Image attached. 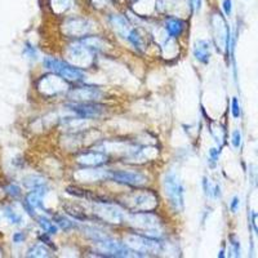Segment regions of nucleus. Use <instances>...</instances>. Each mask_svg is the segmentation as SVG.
<instances>
[{
	"mask_svg": "<svg viewBox=\"0 0 258 258\" xmlns=\"http://www.w3.org/2000/svg\"><path fill=\"white\" fill-rule=\"evenodd\" d=\"M96 52L88 48L82 41H74L64 50V61H68L75 68L87 69L94 63Z\"/></svg>",
	"mask_w": 258,
	"mask_h": 258,
	"instance_id": "obj_7",
	"label": "nucleus"
},
{
	"mask_svg": "<svg viewBox=\"0 0 258 258\" xmlns=\"http://www.w3.org/2000/svg\"><path fill=\"white\" fill-rule=\"evenodd\" d=\"M209 132H211L212 137H213V140L216 141V144L218 145V147H222L223 142H225V137H226V132H225V128L221 125H218V124H214L212 123L211 125H209Z\"/></svg>",
	"mask_w": 258,
	"mask_h": 258,
	"instance_id": "obj_25",
	"label": "nucleus"
},
{
	"mask_svg": "<svg viewBox=\"0 0 258 258\" xmlns=\"http://www.w3.org/2000/svg\"><path fill=\"white\" fill-rule=\"evenodd\" d=\"M68 110H70L75 116H79L82 119H98L102 116L106 111V107L98 102H74L66 103Z\"/></svg>",
	"mask_w": 258,
	"mask_h": 258,
	"instance_id": "obj_13",
	"label": "nucleus"
},
{
	"mask_svg": "<svg viewBox=\"0 0 258 258\" xmlns=\"http://www.w3.org/2000/svg\"><path fill=\"white\" fill-rule=\"evenodd\" d=\"M24 185L26 186L29 190H35V188H40L47 186V181L44 177L38 176V174H32V176L26 177L24 179Z\"/></svg>",
	"mask_w": 258,
	"mask_h": 258,
	"instance_id": "obj_26",
	"label": "nucleus"
},
{
	"mask_svg": "<svg viewBox=\"0 0 258 258\" xmlns=\"http://www.w3.org/2000/svg\"><path fill=\"white\" fill-rule=\"evenodd\" d=\"M89 6L93 7L94 9H105L106 7L112 3V0H87Z\"/></svg>",
	"mask_w": 258,
	"mask_h": 258,
	"instance_id": "obj_33",
	"label": "nucleus"
},
{
	"mask_svg": "<svg viewBox=\"0 0 258 258\" xmlns=\"http://www.w3.org/2000/svg\"><path fill=\"white\" fill-rule=\"evenodd\" d=\"M231 114L235 119H239V117H240V114H241L240 103H239V101L236 97H234L231 101Z\"/></svg>",
	"mask_w": 258,
	"mask_h": 258,
	"instance_id": "obj_35",
	"label": "nucleus"
},
{
	"mask_svg": "<svg viewBox=\"0 0 258 258\" xmlns=\"http://www.w3.org/2000/svg\"><path fill=\"white\" fill-rule=\"evenodd\" d=\"M109 24L111 26V29L114 30V32L117 36H120L121 39L126 40L132 31L133 26L132 24L129 22L128 17L120 15V13H112L109 16Z\"/></svg>",
	"mask_w": 258,
	"mask_h": 258,
	"instance_id": "obj_17",
	"label": "nucleus"
},
{
	"mask_svg": "<svg viewBox=\"0 0 258 258\" xmlns=\"http://www.w3.org/2000/svg\"><path fill=\"white\" fill-rule=\"evenodd\" d=\"M124 243L131 248L132 250H135L136 253L140 254V257H146V255L154 254L158 255L159 253L164 252L165 243L161 241V239H155L150 238L146 235L138 234H126L125 238H124Z\"/></svg>",
	"mask_w": 258,
	"mask_h": 258,
	"instance_id": "obj_4",
	"label": "nucleus"
},
{
	"mask_svg": "<svg viewBox=\"0 0 258 258\" xmlns=\"http://www.w3.org/2000/svg\"><path fill=\"white\" fill-rule=\"evenodd\" d=\"M94 24L89 18L80 17V16H73V17L64 18L62 24L63 34L69 38L82 39L88 36L94 29Z\"/></svg>",
	"mask_w": 258,
	"mask_h": 258,
	"instance_id": "obj_10",
	"label": "nucleus"
},
{
	"mask_svg": "<svg viewBox=\"0 0 258 258\" xmlns=\"http://www.w3.org/2000/svg\"><path fill=\"white\" fill-rule=\"evenodd\" d=\"M163 191L165 194L170 208L176 213H182L185 209V187L176 172L168 170L163 178Z\"/></svg>",
	"mask_w": 258,
	"mask_h": 258,
	"instance_id": "obj_2",
	"label": "nucleus"
},
{
	"mask_svg": "<svg viewBox=\"0 0 258 258\" xmlns=\"http://www.w3.org/2000/svg\"><path fill=\"white\" fill-rule=\"evenodd\" d=\"M218 257H221V258L225 257V249H222L220 253H218Z\"/></svg>",
	"mask_w": 258,
	"mask_h": 258,
	"instance_id": "obj_41",
	"label": "nucleus"
},
{
	"mask_svg": "<svg viewBox=\"0 0 258 258\" xmlns=\"http://www.w3.org/2000/svg\"><path fill=\"white\" fill-rule=\"evenodd\" d=\"M212 43L207 39H198L192 45L194 57L203 64H208L212 57Z\"/></svg>",
	"mask_w": 258,
	"mask_h": 258,
	"instance_id": "obj_19",
	"label": "nucleus"
},
{
	"mask_svg": "<svg viewBox=\"0 0 258 258\" xmlns=\"http://www.w3.org/2000/svg\"><path fill=\"white\" fill-rule=\"evenodd\" d=\"M93 213L97 218L109 225H121L125 222L126 214L125 209L116 203H111L109 200L105 202H94Z\"/></svg>",
	"mask_w": 258,
	"mask_h": 258,
	"instance_id": "obj_8",
	"label": "nucleus"
},
{
	"mask_svg": "<svg viewBox=\"0 0 258 258\" xmlns=\"http://www.w3.org/2000/svg\"><path fill=\"white\" fill-rule=\"evenodd\" d=\"M24 54L30 59H36L38 58V50L35 49V47H32L30 43H26L24 48Z\"/></svg>",
	"mask_w": 258,
	"mask_h": 258,
	"instance_id": "obj_32",
	"label": "nucleus"
},
{
	"mask_svg": "<svg viewBox=\"0 0 258 258\" xmlns=\"http://www.w3.org/2000/svg\"><path fill=\"white\" fill-rule=\"evenodd\" d=\"M43 66L50 73L57 74L64 80H68L69 83H80L85 79V74L83 73L82 69L75 68L64 59L45 57L43 59Z\"/></svg>",
	"mask_w": 258,
	"mask_h": 258,
	"instance_id": "obj_6",
	"label": "nucleus"
},
{
	"mask_svg": "<svg viewBox=\"0 0 258 258\" xmlns=\"http://www.w3.org/2000/svg\"><path fill=\"white\" fill-rule=\"evenodd\" d=\"M110 181L115 182L117 185L129 186V187H142L149 182L147 176L142 172L125 169H110Z\"/></svg>",
	"mask_w": 258,
	"mask_h": 258,
	"instance_id": "obj_12",
	"label": "nucleus"
},
{
	"mask_svg": "<svg viewBox=\"0 0 258 258\" xmlns=\"http://www.w3.org/2000/svg\"><path fill=\"white\" fill-rule=\"evenodd\" d=\"M203 191L206 194L208 199H220L222 192H221V185L217 182H213L209 177H203L202 181Z\"/></svg>",
	"mask_w": 258,
	"mask_h": 258,
	"instance_id": "obj_21",
	"label": "nucleus"
},
{
	"mask_svg": "<svg viewBox=\"0 0 258 258\" xmlns=\"http://www.w3.org/2000/svg\"><path fill=\"white\" fill-rule=\"evenodd\" d=\"M63 209L66 211V213L70 214L71 217L75 218L77 221H84L88 218L84 209L80 206H78V204H66V206L63 204Z\"/></svg>",
	"mask_w": 258,
	"mask_h": 258,
	"instance_id": "obj_27",
	"label": "nucleus"
},
{
	"mask_svg": "<svg viewBox=\"0 0 258 258\" xmlns=\"http://www.w3.org/2000/svg\"><path fill=\"white\" fill-rule=\"evenodd\" d=\"M4 217L7 218L8 222H11L12 225H20L22 222V216L20 213H17L16 211H13L12 208H6L4 209Z\"/></svg>",
	"mask_w": 258,
	"mask_h": 258,
	"instance_id": "obj_30",
	"label": "nucleus"
},
{
	"mask_svg": "<svg viewBox=\"0 0 258 258\" xmlns=\"http://www.w3.org/2000/svg\"><path fill=\"white\" fill-rule=\"evenodd\" d=\"M222 11L226 17L232 15V0H222Z\"/></svg>",
	"mask_w": 258,
	"mask_h": 258,
	"instance_id": "obj_37",
	"label": "nucleus"
},
{
	"mask_svg": "<svg viewBox=\"0 0 258 258\" xmlns=\"http://www.w3.org/2000/svg\"><path fill=\"white\" fill-rule=\"evenodd\" d=\"M163 29L167 32L168 36L178 39L183 35V32L187 29V22L181 17H173V16L168 17L167 16L163 21Z\"/></svg>",
	"mask_w": 258,
	"mask_h": 258,
	"instance_id": "obj_18",
	"label": "nucleus"
},
{
	"mask_svg": "<svg viewBox=\"0 0 258 258\" xmlns=\"http://www.w3.org/2000/svg\"><path fill=\"white\" fill-rule=\"evenodd\" d=\"M230 252L234 253L232 255H235V257H239L241 254L240 243H239V240L235 236L230 238Z\"/></svg>",
	"mask_w": 258,
	"mask_h": 258,
	"instance_id": "obj_31",
	"label": "nucleus"
},
{
	"mask_svg": "<svg viewBox=\"0 0 258 258\" xmlns=\"http://www.w3.org/2000/svg\"><path fill=\"white\" fill-rule=\"evenodd\" d=\"M50 250L48 249L44 244H35L27 250V257H49Z\"/></svg>",
	"mask_w": 258,
	"mask_h": 258,
	"instance_id": "obj_28",
	"label": "nucleus"
},
{
	"mask_svg": "<svg viewBox=\"0 0 258 258\" xmlns=\"http://www.w3.org/2000/svg\"><path fill=\"white\" fill-rule=\"evenodd\" d=\"M220 155H221V149L220 147H211L208 150V165L209 168H216L217 165L218 160H220Z\"/></svg>",
	"mask_w": 258,
	"mask_h": 258,
	"instance_id": "obj_29",
	"label": "nucleus"
},
{
	"mask_svg": "<svg viewBox=\"0 0 258 258\" xmlns=\"http://www.w3.org/2000/svg\"><path fill=\"white\" fill-rule=\"evenodd\" d=\"M121 203L128 212H155L159 197L153 190H135L125 195Z\"/></svg>",
	"mask_w": 258,
	"mask_h": 258,
	"instance_id": "obj_3",
	"label": "nucleus"
},
{
	"mask_svg": "<svg viewBox=\"0 0 258 258\" xmlns=\"http://www.w3.org/2000/svg\"><path fill=\"white\" fill-rule=\"evenodd\" d=\"M226 16L222 15L220 11H213L209 17V25H211L212 40L214 47L220 52L227 50L229 48L230 39H231V30L227 25Z\"/></svg>",
	"mask_w": 258,
	"mask_h": 258,
	"instance_id": "obj_5",
	"label": "nucleus"
},
{
	"mask_svg": "<svg viewBox=\"0 0 258 258\" xmlns=\"http://www.w3.org/2000/svg\"><path fill=\"white\" fill-rule=\"evenodd\" d=\"M239 206H240V199L238 197L232 198L231 202H230V211H231V213H236L239 209Z\"/></svg>",
	"mask_w": 258,
	"mask_h": 258,
	"instance_id": "obj_39",
	"label": "nucleus"
},
{
	"mask_svg": "<svg viewBox=\"0 0 258 258\" xmlns=\"http://www.w3.org/2000/svg\"><path fill=\"white\" fill-rule=\"evenodd\" d=\"M6 191H7V194H9V195H11V197H12V198L21 197V188L18 187L17 185H9V186H7Z\"/></svg>",
	"mask_w": 258,
	"mask_h": 258,
	"instance_id": "obj_38",
	"label": "nucleus"
},
{
	"mask_svg": "<svg viewBox=\"0 0 258 258\" xmlns=\"http://www.w3.org/2000/svg\"><path fill=\"white\" fill-rule=\"evenodd\" d=\"M126 41H128L129 44L132 45V47L135 48L137 52L142 53V52H145V49H146V44H145L144 36L140 34V31H138L137 27H133L132 31H131V34H129L128 39H126Z\"/></svg>",
	"mask_w": 258,
	"mask_h": 258,
	"instance_id": "obj_22",
	"label": "nucleus"
},
{
	"mask_svg": "<svg viewBox=\"0 0 258 258\" xmlns=\"http://www.w3.org/2000/svg\"><path fill=\"white\" fill-rule=\"evenodd\" d=\"M49 8L56 16L68 15L75 7V0H49Z\"/></svg>",
	"mask_w": 258,
	"mask_h": 258,
	"instance_id": "obj_20",
	"label": "nucleus"
},
{
	"mask_svg": "<svg viewBox=\"0 0 258 258\" xmlns=\"http://www.w3.org/2000/svg\"><path fill=\"white\" fill-rule=\"evenodd\" d=\"M25 238H26V236H25L24 232H15V234H13V243H22V241L25 240Z\"/></svg>",
	"mask_w": 258,
	"mask_h": 258,
	"instance_id": "obj_40",
	"label": "nucleus"
},
{
	"mask_svg": "<svg viewBox=\"0 0 258 258\" xmlns=\"http://www.w3.org/2000/svg\"><path fill=\"white\" fill-rule=\"evenodd\" d=\"M93 244L97 252L102 253V257H140V254L131 249L124 241L115 240L111 236L93 241Z\"/></svg>",
	"mask_w": 258,
	"mask_h": 258,
	"instance_id": "obj_9",
	"label": "nucleus"
},
{
	"mask_svg": "<svg viewBox=\"0 0 258 258\" xmlns=\"http://www.w3.org/2000/svg\"><path fill=\"white\" fill-rule=\"evenodd\" d=\"M203 7V0H188V8L194 15H199Z\"/></svg>",
	"mask_w": 258,
	"mask_h": 258,
	"instance_id": "obj_34",
	"label": "nucleus"
},
{
	"mask_svg": "<svg viewBox=\"0 0 258 258\" xmlns=\"http://www.w3.org/2000/svg\"><path fill=\"white\" fill-rule=\"evenodd\" d=\"M110 160L109 154L102 150H91V151H85L82 153L77 158V163L82 167H102L107 164Z\"/></svg>",
	"mask_w": 258,
	"mask_h": 258,
	"instance_id": "obj_15",
	"label": "nucleus"
},
{
	"mask_svg": "<svg viewBox=\"0 0 258 258\" xmlns=\"http://www.w3.org/2000/svg\"><path fill=\"white\" fill-rule=\"evenodd\" d=\"M231 144L235 149H239L241 145V132L239 129H235L231 133Z\"/></svg>",
	"mask_w": 258,
	"mask_h": 258,
	"instance_id": "obj_36",
	"label": "nucleus"
},
{
	"mask_svg": "<svg viewBox=\"0 0 258 258\" xmlns=\"http://www.w3.org/2000/svg\"><path fill=\"white\" fill-rule=\"evenodd\" d=\"M75 178L80 182H98L110 179V169H100V167H83V169L78 170L75 173Z\"/></svg>",
	"mask_w": 258,
	"mask_h": 258,
	"instance_id": "obj_16",
	"label": "nucleus"
},
{
	"mask_svg": "<svg viewBox=\"0 0 258 258\" xmlns=\"http://www.w3.org/2000/svg\"><path fill=\"white\" fill-rule=\"evenodd\" d=\"M53 221H54L59 229L63 230V231H70V230H74L78 227L77 222H74L71 218H69L68 216H64V214H56V216H53Z\"/></svg>",
	"mask_w": 258,
	"mask_h": 258,
	"instance_id": "obj_24",
	"label": "nucleus"
},
{
	"mask_svg": "<svg viewBox=\"0 0 258 258\" xmlns=\"http://www.w3.org/2000/svg\"><path fill=\"white\" fill-rule=\"evenodd\" d=\"M125 222L133 226L138 234L155 239L163 236V221L155 212H128Z\"/></svg>",
	"mask_w": 258,
	"mask_h": 258,
	"instance_id": "obj_1",
	"label": "nucleus"
},
{
	"mask_svg": "<svg viewBox=\"0 0 258 258\" xmlns=\"http://www.w3.org/2000/svg\"><path fill=\"white\" fill-rule=\"evenodd\" d=\"M38 89L43 96L56 97L58 94L68 93L70 91V87H69L68 80H64L57 74L50 73L39 80Z\"/></svg>",
	"mask_w": 258,
	"mask_h": 258,
	"instance_id": "obj_11",
	"label": "nucleus"
},
{
	"mask_svg": "<svg viewBox=\"0 0 258 258\" xmlns=\"http://www.w3.org/2000/svg\"><path fill=\"white\" fill-rule=\"evenodd\" d=\"M38 225L40 226V229L43 230V232L48 235H56L58 232V226L53 220L48 218L47 216H40L38 217Z\"/></svg>",
	"mask_w": 258,
	"mask_h": 258,
	"instance_id": "obj_23",
	"label": "nucleus"
},
{
	"mask_svg": "<svg viewBox=\"0 0 258 258\" xmlns=\"http://www.w3.org/2000/svg\"><path fill=\"white\" fill-rule=\"evenodd\" d=\"M102 96V89L96 85H84V87L70 88V91L68 92V97L74 102H98Z\"/></svg>",
	"mask_w": 258,
	"mask_h": 258,
	"instance_id": "obj_14",
	"label": "nucleus"
}]
</instances>
